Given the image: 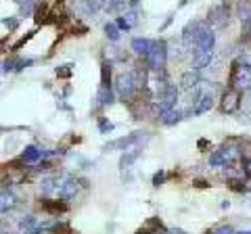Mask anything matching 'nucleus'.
I'll return each mask as SVG.
<instances>
[{
  "instance_id": "nucleus-1",
  "label": "nucleus",
  "mask_w": 251,
  "mask_h": 234,
  "mask_svg": "<svg viewBox=\"0 0 251 234\" xmlns=\"http://www.w3.org/2000/svg\"><path fill=\"white\" fill-rule=\"evenodd\" d=\"M191 94H193V107H191L193 115H203L214 107V98H216L214 88H201L199 86V88L193 90Z\"/></svg>"
},
{
  "instance_id": "nucleus-2",
  "label": "nucleus",
  "mask_w": 251,
  "mask_h": 234,
  "mask_svg": "<svg viewBox=\"0 0 251 234\" xmlns=\"http://www.w3.org/2000/svg\"><path fill=\"white\" fill-rule=\"evenodd\" d=\"M115 90L120 94L122 100H130L134 98V94L138 92V84H136V77H134V71H124L115 77Z\"/></svg>"
},
{
  "instance_id": "nucleus-3",
  "label": "nucleus",
  "mask_w": 251,
  "mask_h": 234,
  "mask_svg": "<svg viewBox=\"0 0 251 234\" xmlns=\"http://www.w3.org/2000/svg\"><path fill=\"white\" fill-rule=\"evenodd\" d=\"M230 88H237V90H251V65L245 63H234L232 65V71H230Z\"/></svg>"
},
{
  "instance_id": "nucleus-4",
  "label": "nucleus",
  "mask_w": 251,
  "mask_h": 234,
  "mask_svg": "<svg viewBox=\"0 0 251 234\" xmlns=\"http://www.w3.org/2000/svg\"><path fill=\"white\" fill-rule=\"evenodd\" d=\"M147 69L149 71H163L166 67V61H168V44L166 42H155L153 48L149 50L147 54Z\"/></svg>"
},
{
  "instance_id": "nucleus-5",
  "label": "nucleus",
  "mask_w": 251,
  "mask_h": 234,
  "mask_svg": "<svg viewBox=\"0 0 251 234\" xmlns=\"http://www.w3.org/2000/svg\"><path fill=\"white\" fill-rule=\"evenodd\" d=\"M241 155H243V151L239 149V146H234V144H224L222 149L216 151V153L209 157V165H214V167L230 165V163H234V161L241 159Z\"/></svg>"
},
{
  "instance_id": "nucleus-6",
  "label": "nucleus",
  "mask_w": 251,
  "mask_h": 234,
  "mask_svg": "<svg viewBox=\"0 0 251 234\" xmlns=\"http://www.w3.org/2000/svg\"><path fill=\"white\" fill-rule=\"evenodd\" d=\"M149 140V136L145 134V132H132L130 136H124V138H117V140H113V142H107L105 146H103V151H128L130 146H136V144H140V146H145V142Z\"/></svg>"
},
{
  "instance_id": "nucleus-7",
  "label": "nucleus",
  "mask_w": 251,
  "mask_h": 234,
  "mask_svg": "<svg viewBox=\"0 0 251 234\" xmlns=\"http://www.w3.org/2000/svg\"><path fill=\"white\" fill-rule=\"evenodd\" d=\"M228 19H230V11H228V6H226L224 2H218L207 11V23L214 29L226 27L228 25Z\"/></svg>"
},
{
  "instance_id": "nucleus-8",
  "label": "nucleus",
  "mask_w": 251,
  "mask_h": 234,
  "mask_svg": "<svg viewBox=\"0 0 251 234\" xmlns=\"http://www.w3.org/2000/svg\"><path fill=\"white\" fill-rule=\"evenodd\" d=\"M203 27V21H191L186 23L184 29H182V46L186 52H193L197 50V40H199V32Z\"/></svg>"
},
{
  "instance_id": "nucleus-9",
  "label": "nucleus",
  "mask_w": 251,
  "mask_h": 234,
  "mask_svg": "<svg viewBox=\"0 0 251 234\" xmlns=\"http://www.w3.org/2000/svg\"><path fill=\"white\" fill-rule=\"evenodd\" d=\"M77 192V180L74 176H63V178H57V192L61 201H69L74 199Z\"/></svg>"
},
{
  "instance_id": "nucleus-10",
  "label": "nucleus",
  "mask_w": 251,
  "mask_h": 234,
  "mask_svg": "<svg viewBox=\"0 0 251 234\" xmlns=\"http://www.w3.org/2000/svg\"><path fill=\"white\" fill-rule=\"evenodd\" d=\"M214 44H216V34H214V27L209 23H203L201 32H199V40H197V52H207V50H214Z\"/></svg>"
},
{
  "instance_id": "nucleus-11",
  "label": "nucleus",
  "mask_w": 251,
  "mask_h": 234,
  "mask_svg": "<svg viewBox=\"0 0 251 234\" xmlns=\"http://www.w3.org/2000/svg\"><path fill=\"white\" fill-rule=\"evenodd\" d=\"M239 107H241V90L228 88L222 94V111L226 115H232V113L239 111Z\"/></svg>"
},
{
  "instance_id": "nucleus-12",
  "label": "nucleus",
  "mask_w": 251,
  "mask_h": 234,
  "mask_svg": "<svg viewBox=\"0 0 251 234\" xmlns=\"http://www.w3.org/2000/svg\"><path fill=\"white\" fill-rule=\"evenodd\" d=\"M199 86H201V75L197 69H188V71H184L182 77H180V88L184 92H193V90H197Z\"/></svg>"
},
{
  "instance_id": "nucleus-13",
  "label": "nucleus",
  "mask_w": 251,
  "mask_h": 234,
  "mask_svg": "<svg viewBox=\"0 0 251 234\" xmlns=\"http://www.w3.org/2000/svg\"><path fill=\"white\" fill-rule=\"evenodd\" d=\"M44 230V224L38 222L34 215H23L19 220V232L21 234H40Z\"/></svg>"
},
{
  "instance_id": "nucleus-14",
  "label": "nucleus",
  "mask_w": 251,
  "mask_h": 234,
  "mask_svg": "<svg viewBox=\"0 0 251 234\" xmlns=\"http://www.w3.org/2000/svg\"><path fill=\"white\" fill-rule=\"evenodd\" d=\"M50 151H42V149H38V146H25V151H23L21 155V159L25 161V163H36V161H40L42 157H49Z\"/></svg>"
},
{
  "instance_id": "nucleus-15",
  "label": "nucleus",
  "mask_w": 251,
  "mask_h": 234,
  "mask_svg": "<svg viewBox=\"0 0 251 234\" xmlns=\"http://www.w3.org/2000/svg\"><path fill=\"white\" fill-rule=\"evenodd\" d=\"M17 194H15L13 190H9L6 186H2V201H0V209H2V213L11 211V209L17 207Z\"/></svg>"
},
{
  "instance_id": "nucleus-16",
  "label": "nucleus",
  "mask_w": 251,
  "mask_h": 234,
  "mask_svg": "<svg viewBox=\"0 0 251 234\" xmlns=\"http://www.w3.org/2000/svg\"><path fill=\"white\" fill-rule=\"evenodd\" d=\"M107 2H109V0H80L77 6L82 9V13L92 15V13H99L100 9H105Z\"/></svg>"
},
{
  "instance_id": "nucleus-17",
  "label": "nucleus",
  "mask_w": 251,
  "mask_h": 234,
  "mask_svg": "<svg viewBox=\"0 0 251 234\" xmlns=\"http://www.w3.org/2000/svg\"><path fill=\"white\" fill-rule=\"evenodd\" d=\"M211 59H214V50H207V52H197L193 54V69H205L211 65Z\"/></svg>"
},
{
  "instance_id": "nucleus-18",
  "label": "nucleus",
  "mask_w": 251,
  "mask_h": 234,
  "mask_svg": "<svg viewBox=\"0 0 251 234\" xmlns=\"http://www.w3.org/2000/svg\"><path fill=\"white\" fill-rule=\"evenodd\" d=\"M153 40H147V38H134L132 40V50H134L136 54H140V57H147L149 50L153 48Z\"/></svg>"
},
{
  "instance_id": "nucleus-19",
  "label": "nucleus",
  "mask_w": 251,
  "mask_h": 234,
  "mask_svg": "<svg viewBox=\"0 0 251 234\" xmlns=\"http://www.w3.org/2000/svg\"><path fill=\"white\" fill-rule=\"evenodd\" d=\"M128 6H130L128 0H109L107 6H105V11L111 13V15H120V17H122V15L128 13Z\"/></svg>"
},
{
  "instance_id": "nucleus-20",
  "label": "nucleus",
  "mask_w": 251,
  "mask_h": 234,
  "mask_svg": "<svg viewBox=\"0 0 251 234\" xmlns=\"http://www.w3.org/2000/svg\"><path fill=\"white\" fill-rule=\"evenodd\" d=\"M115 23H117V27H120V29H126V32H130V29H134V27H136L138 17H136V13L128 11L126 15H122V17L117 19Z\"/></svg>"
},
{
  "instance_id": "nucleus-21",
  "label": "nucleus",
  "mask_w": 251,
  "mask_h": 234,
  "mask_svg": "<svg viewBox=\"0 0 251 234\" xmlns=\"http://www.w3.org/2000/svg\"><path fill=\"white\" fill-rule=\"evenodd\" d=\"M19 4V17H29V15H36L38 11V0H17Z\"/></svg>"
},
{
  "instance_id": "nucleus-22",
  "label": "nucleus",
  "mask_w": 251,
  "mask_h": 234,
  "mask_svg": "<svg viewBox=\"0 0 251 234\" xmlns=\"http://www.w3.org/2000/svg\"><path fill=\"white\" fill-rule=\"evenodd\" d=\"M97 98H99V103H100V105H111V103H113V92H111V84H103V82H100Z\"/></svg>"
},
{
  "instance_id": "nucleus-23",
  "label": "nucleus",
  "mask_w": 251,
  "mask_h": 234,
  "mask_svg": "<svg viewBox=\"0 0 251 234\" xmlns=\"http://www.w3.org/2000/svg\"><path fill=\"white\" fill-rule=\"evenodd\" d=\"M161 117V123H166V126H174V123H178L180 119H182V111H178V109H170V111H163L159 113Z\"/></svg>"
},
{
  "instance_id": "nucleus-24",
  "label": "nucleus",
  "mask_w": 251,
  "mask_h": 234,
  "mask_svg": "<svg viewBox=\"0 0 251 234\" xmlns=\"http://www.w3.org/2000/svg\"><path fill=\"white\" fill-rule=\"evenodd\" d=\"M40 192L46 194V197L57 192V178H44V180L40 182Z\"/></svg>"
},
{
  "instance_id": "nucleus-25",
  "label": "nucleus",
  "mask_w": 251,
  "mask_h": 234,
  "mask_svg": "<svg viewBox=\"0 0 251 234\" xmlns=\"http://www.w3.org/2000/svg\"><path fill=\"white\" fill-rule=\"evenodd\" d=\"M237 17H239L243 23H247V21L251 19V4L247 2V0L239 2V6H237Z\"/></svg>"
},
{
  "instance_id": "nucleus-26",
  "label": "nucleus",
  "mask_w": 251,
  "mask_h": 234,
  "mask_svg": "<svg viewBox=\"0 0 251 234\" xmlns=\"http://www.w3.org/2000/svg\"><path fill=\"white\" fill-rule=\"evenodd\" d=\"M105 36L109 38L111 42H117L120 40V27H117V23H105Z\"/></svg>"
},
{
  "instance_id": "nucleus-27",
  "label": "nucleus",
  "mask_w": 251,
  "mask_h": 234,
  "mask_svg": "<svg viewBox=\"0 0 251 234\" xmlns=\"http://www.w3.org/2000/svg\"><path fill=\"white\" fill-rule=\"evenodd\" d=\"M140 234H168V232L161 228L159 222L153 220V222H149V224L145 226V230H140Z\"/></svg>"
},
{
  "instance_id": "nucleus-28",
  "label": "nucleus",
  "mask_w": 251,
  "mask_h": 234,
  "mask_svg": "<svg viewBox=\"0 0 251 234\" xmlns=\"http://www.w3.org/2000/svg\"><path fill=\"white\" fill-rule=\"evenodd\" d=\"M50 11H49V6H44V4H40L38 6V11H36V23L40 25V23H49L50 19Z\"/></svg>"
},
{
  "instance_id": "nucleus-29",
  "label": "nucleus",
  "mask_w": 251,
  "mask_h": 234,
  "mask_svg": "<svg viewBox=\"0 0 251 234\" xmlns=\"http://www.w3.org/2000/svg\"><path fill=\"white\" fill-rule=\"evenodd\" d=\"M44 209H46V211H54V213H59V211H65L67 205H65V203H52V201H44Z\"/></svg>"
},
{
  "instance_id": "nucleus-30",
  "label": "nucleus",
  "mask_w": 251,
  "mask_h": 234,
  "mask_svg": "<svg viewBox=\"0 0 251 234\" xmlns=\"http://www.w3.org/2000/svg\"><path fill=\"white\" fill-rule=\"evenodd\" d=\"M72 65H63V67H57V75L59 77H72Z\"/></svg>"
},
{
  "instance_id": "nucleus-31",
  "label": "nucleus",
  "mask_w": 251,
  "mask_h": 234,
  "mask_svg": "<svg viewBox=\"0 0 251 234\" xmlns=\"http://www.w3.org/2000/svg\"><path fill=\"white\" fill-rule=\"evenodd\" d=\"M2 23H4V27L9 29V32H13V29H17V25H19V19H15V17H9V19H4Z\"/></svg>"
},
{
  "instance_id": "nucleus-32",
  "label": "nucleus",
  "mask_w": 251,
  "mask_h": 234,
  "mask_svg": "<svg viewBox=\"0 0 251 234\" xmlns=\"http://www.w3.org/2000/svg\"><path fill=\"white\" fill-rule=\"evenodd\" d=\"M99 128H100V132H103V134H107V132L113 130V123L107 121V119H100V121H99Z\"/></svg>"
},
{
  "instance_id": "nucleus-33",
  "label": "nucleus",
  "mask_w": 251,
  "mask_h": 234,
  "mask_svg": "<svg viewBox=\"0 0 251 234\" xmlns=\"http://www.w3.org/2000/svg\"><path fill=\"white\" fill-rule=\"evenodd\" d=\"M214 234H234V230L230 228V226H220V228L214 230Z\"/></svg>"
},
{
  "instance_id": "nucleus-34",
  "label": "nucleus",
  "mask_w": 251,
  "mask_h": 234,
  "mask_svg": "<svg viewBox=\"0 0 251 234\" xmlns=\"http://www.w3.org/2000/svg\"><path fill=\"white\" fill-rule=\"evenodd\" d=\"M163 178H166V174H163V171H157V174L153 176V186H159L163 182Z\"/></svg>"
},
{
  "instance_id": "nucleus-35",
  "label": "nucleus",
  "mask_w": 251,
  "mask_h": 234,
  "mask_svg": "<svg viewBox=\"0 0 251 234\" xmlns=\"http://www.w3.org/2000/svg\"><path fill=\"white\" fill-rule=\"evenodd\" d=\"M31 34H34V32H29L27 36H23V38H21V40H19L17 44H15V46H13V50H19V48H21V46H23V44H25V42L29 40V38H31Z\"/></svg>"
},
{
  "instance_id": "nucleus-36",
  "label": "nucleus",
  "mask_w": 251,
  "mask_h": 234,
  "mask_svg": "<svg viewBox=\"0 0 251 234\" xmlns=\"http://www.w3.org/2000/svg\"><path fill=\"white\" fill-rule=\"evenodd\" d=\"M243 32H245V38L251 42V19L247 23H243Z\"/></svg>"
},
{
  "instance_id": "nucleus-37",
  "label": "nucleus",
  "mask_w": 251,
  "mask_h": 234,
  "mask_svg": "<svg viewBox=\"0 0 251 234\" xmlns=\"http://www.w3.org/2000/svg\"><path fill=\"white\" fill-rule=\"evenodd\" d=\"M245 174H247V176L251 178V159H249V161L245 163Z\"/></svg>"
},
{
  "instance_id": "nucleus-38",
  "label": "nucleus",
  "mask_w": 251,
  "mask_h": 234,
  "mask_svg": "<svg viewBox=\"0 0 251 234\" xmlns=\"http://www.w3.org/2000/svg\"><path fill=\"white\" fill-rule=\"evenodd\" d=\"M243 190H247V192H251V178H249V180H247L245 184H243Z\"/></svg>"
},
{
  "instance_id": "nucleus-39",
  "label": "nucleus",
  "mask_w": 251,
  "mask_h": 234,
  "mask_svg": "<svg viewBox=\"0 0 251 234\" xmlns=\"http://www.w3.org/2000/svg\"><path fill=\"white\" fill-rule=\"evenodd\" d=\"M207 146V140H199V149H205Z\"/></svg>"
},
{
  "instance_id": "nucleus-40",
  "label": "nucleus",
  "mask_w": 251,
  "mask_h": 234,
  "mask_svg": "<svg viewBox=\"0 0 251 234\" xmlns=\"http://www.w3.org/2000/svg\"><path fill=\"white\" fill-rule=\"evenodd\" d=\"M168 234H186V232L184 230H170Z\"/></svg>"
},
{
  "instance_id": "nucleus-41",
  "label": "nucleus",
  "mask_w": 251,
  "mask_h": 234,
  "mask_svg": "<svg viewBox=\"0 0 251 234\" xmlns=\"http://www.w3.org/2000/svg\"><path fill=\"white\" fill-rule=\"evenodd\" d=\"M239 234H251V230H247V232H239Z\"/></svg>"
}]
</instances>
